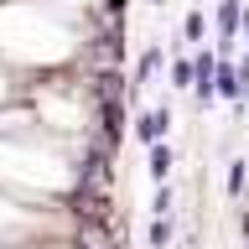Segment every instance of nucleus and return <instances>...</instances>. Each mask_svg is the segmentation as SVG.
Returning <instances> with one entry per match:
<instances>
[{
  "label": "nucleus",
  "mask_w": 249,
  "mask_h": 249,
  "mask_svg": "<svg viewBox=\"0 0 249 249\" xmlns=\"http://www.w3.org/2000/svg\"><path fill=\"white\" fill-rule=\"evenodd\" d=\"M171 78H177V89H187V83H192V68H187V62H177V68H171Z\"/></svg>",
  "instance_id": "4"
},
{
  "label": "nucleus",
  "mask_w": 249,
  "mask_h": 249,
  "mask_svg": "<svg viewBox=\"0 0 249 249\" xmlns=\"http://www.w3.org/2000/svg\"><path fill=\"white\" fill-rule=\"evenodd\" d=\"M239 187H244V161H233V166H229V192H239Z\"/></svg>",
  "instance_id": "3"
},
{
  "label": "nucleus",
  "mask_w": 249,
  "mask_h": 249,
  "mask_svg": "<svg viewBox=\"0 0 249 249\" xmlns=\"http://www.w3.org/2000/svg\"><path fill=\"white\" fill-rule=\"evenodd\" d=\"M244 36H249V21H244Z\"/></svg>",
  "instance_id": "5"
},
{
  "label": "nucleus",
  "mask_w": 249,
  "mask_h": 249,
  "mask_svg": "<svg viewBox=\"0 0 249 249\" xmlns=\"http://www.w3.org/2000/svg\"><path fill=\"white\" fill-rule=\"evenodd\" d=\"M166 171H171V151H166V145H156V151H151V177L161 182Z\"/></svg>",
  "instance_id": "2"
},
{
  "label": "nucleus",
  "mask_w": 249,
  "mask_h": 249,
  "mask_svg": "<svg viewBox=\"0 0 249 249\" xmlns=\"http://www.w3.org/2000/svg\"><path fill=\"white\" fill-rule=\"evenodd\" d=\"M166 124H171V114H166V109H156V114H145V120H140V140H156L161 130H166Z\"/></svg>",
  "instance_id": "1"
}]
</instances>
